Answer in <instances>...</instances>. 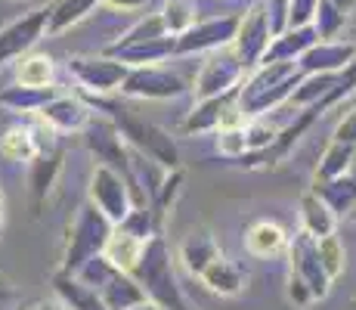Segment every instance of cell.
<instances>
[{
    "label": "cell",
    "instance_id": "obj_33",
    "mask_svg": "<svg viewBox=\"0 0 356 310\" xmlns=\"http://www.w3.org/2000/svg\"><path fill=\"white\" fill-rule=\"evenodd\" d=\"M347 16H350V13L341 10L338 3H332V0H319L316 16H313L310 25H313V31H316L319 40H338L341 29L347 25Z\"/></svg>",
    "mask_w": 356,
    "mask_h": 310
},
{
    "label": "cell",
    "instance_id": "obj_11",
    "mask_svg": "<svg viewBox=\"0 0 356 310\" xmlns=\"http://www.w3.org/2000/svg\"><path fill=\"white\" fill-rule=\"evenodd\" d=\"M289 261H291L289 279H298L300 286L313 295V301L325 298L328 288H332V279H328V273L323 270V264H319L316 239L307 236V233L300 230L298 236L289 242Z\"/></svg>",
    "mask_w": 356,
    "mask_h": 310
},
{
    "label": "cell",
    "instance_id": "obj_39",
    "mask_svg": "<svg viewBox=\"0 0 356 310\" xmlns=\"http://www.w3.org/2000/svg\"><path fill=\"white\" fill-rule=\"evenodd\" d=\"M319 0H289V29H304L316 16Z\"/></svg>",
    "mask_w": 356,
    "mask_h": 310
},
{
    "label": "cell",
    "instance_id": "obj_24",
    "mask_svg": "<svg viewBox=\"0 0 356 310\" xmlns=\"http://www.w3.org/2000/svg\"><path fill=\"white\" fill-rule=\"evenodd\" d=\"M300 226H304V233L313 239L332 236L334 226H338V215L310 189L300 196Z\"/></svg>",
    "mask_w": 356,
    "mask_h": 310
},
{
    "label": "cell",
    "instance_id": "obj_5",
    "mask_svg": "<svg viewBox=\"0 0 356 310\" xmlns=\"http://www.w3.org/2000/svg\"><path fill=\"white\" fill-rule=\"evenodd\" d=\"M74 277L81 282H87V286L99 295V301L106 304V310H130V307H140L149 301L146 292L140 288V282L130 277V273L115 270L102 254L90 258Z\"/></svg>",
    "mask_w": 356,
    "mask_h": 310
},
{
    "label": "cell",
    "instance_id": "obj_42",
    "mask_svg": "<svg viewBox=\"0 0 356 310\" xmlns=\"http://www.w3.org/2000/svg\"><path fill=\"white\" fill-rule=\"evenodd\" d=\"M25 310H56V307H53L50 301H31V304L25 307Z\"/></svg>",
    "mask_w": 356,
    "mask_h": 310
},
{
    "label": "cell",
    "instance_id": "obj_45",
    "mask_svg": "<svg viewBox=\"0 0 356 310\" xmlns=\"http://www.w3.org/2000/svg\"><path fill=\"white\" fill-rule=\"evenodd\" d=\"M130 310H159V307H155V304H149V301H146V304H140V307H130Z\"/></svg>",
    "mask_w": 356,
    "mask_h": 310
},
{
    "label": "cell",
    "instance_id": "obj_46",
    "mask_svg": "<svg viewBox=\"0 0 356 310\" xmlns=\"http://www.w3.org/2000/svg\"><path fill=\"white\" fill-rule=\"evenodd\" d=\"M0 230H3V192H0Z\"/></svg>",
    "mask_w": 356,
    "mask_h": 310
},
{
    "label": "cell",
    "instance_id": "obj_35",
    "mask_svg": "<svg viewBox=\"0 0 356 310\" xmlns=\"http://www.w3.org/2000/svg\"><path fill=\"white\" fill-rule=\"evenodd\" d=\"M353 91H356V56H353L350 62H347V65L341 68L338 75H334V84H332V91L325 93V100L319 102V106L313 109V112H316V115H323L325 109H332V106H338V102H344V100H347V96H350Z\"/></svg>",
    "mask_w": 356,
    "mask_h": 310
},
{
    "label": "cell",
    "instance_id": "obj_13",
    "mask_svg": "<svg viewBox=\"0 0 356 310\" xmlns=\"http://www.w3.org/2000/svg\"><path fill=\"white\" fill-rule=\"evenodd\" d=\"M270 40H273V31H270V22H266L264 0H257V3L248 6L245 16H238V31H236V40H232V50H236V56L242 59L245 68H257Z\"/></svg>",
    "mask_w": 356,
    "mask_h": 310
},
{
    "label": "cell",
    "instance_id": "obj_44",
    "mask_svg": "<svg viewBox=\"0 0 356 310\" xmlns=\"http://www.w3.org/2000/svg\"><path fill=\"white\" fill-rule=\"evenodd\" d=\"M332 3H338V6H341V10H347V13H350V10H353V3H356V0H332Z\"/></svg>",
    "mask_w": 356,
    "mask_h": 310
},
{
    "label": "cell",
    "instance_id": "obj_49",
    "mask_svg": "<svg viewBox=\"0 0 356 310\" xmlns=\"http://www.w3.org/2000/svg\"><path fill=\"white\" fill-rule=\"evenodd\" d=\"M350 310H356V301H350Z\"/></svg>",
    "mask_w": 356,
    "mask_h": 310
},
{
    "label": "cell",
    "instance_id": "obj_19",
    "mask_svg": "<svg viewBox=\"0 0 356 310\" xmlns=\"http://www.w3.org/2000/svg\"><path fill=\"white\" fill-rule=\"evenodd\" d=\"M316 40L319 38H316V31H313V25H304V29H285L282 34H276V38L270 40V47H266V53H264L260 62H298L313 44H316Z\"/></svg>",
    "mask_w": 356,
    "mask_h": 310
},
{
    "label": "cell",
    "instance_id": "obj_29",
    "mask_svg": "<svg viewBox=\"0 0 356 310\" xmlns=\"http://www.w3.org/2000/svg\"><path fill=\"white\" fill-rule=\"evenodd\" d=\"M102 0H56L50 6V16H47V34H63L72 25H78L81 19H87Z\"/></svg>",
    "mask_w": 356,
    "mask_h": 310
},
{
    "label": "cell",
    "instance_id": "obj_26",
    "mask_svg": "<svg viewBox=\"0 0 356 310\" xmlns=\"http://www.w3.org/2000/svg\"><path fill=\"white\" fill-rule=\"evenodd\" d=\"M198 279H202V286L208 288V292L223 295V298H232V295H238L245 288L242 267H238L236 261H229V258H217Z\"/></svg>",
    "mask_w": 356,
    "mask_h": 310
},
{
    "label": "cell",
    "instance_id": "obj_28",
    "mask_svg": "<svg viewBox=\"0 0 356 310\" xmlns=\"http://www.w3.org/2000/svg\"><path fill=\"white\" fill-rule=\"evenodd\" d=\"M56 62L47 53H25L16 59V84L22 87H53Z\"/></svg>",
    "mask_w": 356,
    "mask_h": 310
},
{
    "label": "cell",
    "instance_id": "obj_7",
    "mask_svg": "<svg viewBox=\"0 0 356 310\" xmlns=\"http://www.w3.org/2000/svg\"><path fill=\"white\" fill-rule=\"evenodd\" d=\"M236 31H238L236 13L214 16V19H198L189 31L174 38V56H195V53L227 50V47H232V40H236Z\"/></svg>",
    "mask_w": 356,
    "mask_h": 310
},
{
    "label": "cell",
    "instance_id": "obj_34",
    "mask_svg": "<svg viewBox=\"0 0 356 310\" xmlns=\"http://www.w3.org/2000/svg\"><path fill=\"white\" fill-rule=\"evenodd\" d=\"M316 254H319V264H323V270L328 273V279H338L341 273H344V267H347V248L344 242H341L338 236H323V239H316Z\"/></svg>",
    "mask_w": 356,
    "mask_h": 310
},
{
    "label": "cell",
    "instance_id": "obj_1",
    "mask_svg": "<svg viewBox=\"0 0 356 310\" xmlns=\"http://www.w3.org/2000/svg\"><path fill=\"white\" fill-rule=\"evenodd\" d=\"M300 78H304V72L298 68V62H260L254 72L245 75L236 91L242 118H264L266 112L289 102L291 93L298 91Z\"/></svg>",
    "mask_w": 356,
    "mask_h": 310
},
{
    "label": "cell",
    "instance_id": "obj_48",
    "mask_svg": "<svg viewBox=\"0 0 356 310\" xmlns=\"http://www.w3.org/2000/svg\"><path fill=\"white\" fill-rule=\"evenodd\" d=\"M347 217H350V220H353V224H356V208H353V211H350V215H347Z\"/></svg>",
    "mask_w": 356,
    "mask_h": 310
},
{
    "label": "cell",
    "instance_id": "obj_14",
    "mask_svg": "<svg viewBox=\"0 0 356 310\" xmlns=\"http://www.w3.org/2000/svg\"><path fill=\"white\" fill-rule=\"evenodd\" d=\"M245 124L242 112H238L236 93H223V96H211V100H198L195 109L186 115L183 130L186 134H211V130H223V127H238Z\"/></svg>",
    "mask_w": 356,
    "mask_h": 310
},
{
    "label": "cell",
    "instance_id": "obj_31",
    "mask_svg": "<svg viewBox=\"0 0 356 310\" xmlns=\"http://www.w3.org/2000/svg\"><path fill=\"white\" fill-rule=\"evenodd\" d=\"M350 164H353V146L332 140L316 164V183H328V180H338V177L350 174Z\"/></svg>",
    "mask_w": 356,
    "mask_h": 310
},
{
    "label": "cell",
    "instance_id": "obj_50",
    "mask_svg": "<svg viewBox=\"0 0 356 310\" xmlns=\"http://www.w3.org/2000/svg\"><path fill=\"white\" fill-rule=\"evenodd\" d=\"M0 310H3V301H0Z\"/></svg>",
    "mask_w": 356,
    "mask_h": 310
},
{
    "label": "cell",
    "instance_id": "obj_4",
    "mask_svg": "<svg viewBox=\"0 0 356 310\" xmlns=\"http://www.w3.org/2000/svg\"><path fill=\"white\" fill-rule=\"evenodd\" d=\"M112 220L102 211H97L90 202L81 205L74 220L68 224V239H65V254H63V270L78 273L90 258L102 254L106 239L112 236Z\"/></svg>",
    "mask_w": 356,
    "mask_h": 310
},
{
    "label": "cell",
    "instance_id": "obj_37",
    "mask_svg": "<svg viewBox=\"0 0 356 310\" xmlns=\"http://www.w3.org/2000/svg\"><path fill=\"white\" fill-rule=\"evenodd\" d=\"M217 149H220L223 155L229 158H242L248 153V143H245V127L238 124V127H223L217 130Z\"/></svg>",
    "mask_w": 356,
    "mask_h": 310
},
{
    "label": "cell",
    "instance_id": "obj_41",
    "mask_svg": "<svg viewBox=\"0 0 356 310\" xmlns=\"http://www.w3.org/2000/svg\"><path fill=\"white\" fill-rule=\"evenodd\" d=\"M106 6H112V10H121V13H136L146 6V0H102Z\"/></svg>",
    "mask_w": 356,
    "mask_h": 310
},
{
    "label": "cell",
    "instance_id": "obj_40",
    "mask_svg": "<svg viewBox=\"0 0 356 310\" xmlns=\"http://www.w3.org/2000/svg\"><path fill=\"white\" fill-rule=\"evenodd\" d=\"M334 143H347V146H356V106L344 115L338 124H334V134H332Z\"/></svg>",
    "mask_w": 356,
    "mask_h": 310
},
{
    "label": "cell",
    "instance_id": "obj_3",
    "mask_svg": "<svg viewBox=\"0 0 356 310\" xmlns=\"http://www.w3.org/2000/svg\"><path fill=\"white\" fill-rule=\"evenodd\" d=\"M130 277L140 282V288L146 292L149 304H155L159 310H189L180 286H177L168 242H164L159 233L143 245V258H140V264H136V270L130 273Z\"/></svg>",
    "mask_w": 356,
    "mask_h": 310
},
{
    "label": "cell",
    "instance_id": "obj_23",
    "mask_svg": "<svg viewBox=\"0 0 356 310\" xmlns=\"http://www.w3.org/2000/svg\"><path fill=\"white\" fill-rule=\"evenodd\" d=\"M143 245H146L143 239H136V236H130V233L118 230V226H112V236L106 239L102 258H106L115 270L134 273L136 264H140V258H143Z\"/></svg>",
    "mask_w": 356,
    "mask_h": 310
},
{
    "label": "cell",
    "instance_id": "obj_8",
    "mask_svg": "<svg viewBox=\"0 0 356 310\" xmlns=\"http://www.w3.org/2000/svg\"><path fill=\"white\" fill-rule=\"evenodd\" d=\"M124 96L134 100H177L180 93H186V81L177 72H170L168 65H136L127 68V78L118 87Z\"/></svg>",
    "mask_w": 356,
    "mask_h": 310
},
{
    "label": "cell",
    "instance_id": "obj_2",
    "mask_svg": "<svg viewBox=\"0 0 356 310\" xmlns=\"http://www.w3.org/2000/svg\"><path fill=\"white\" fill-rule=\"evenodd\" d=\"M97 106L99 109H108L106 118L112 121L115 127H118L121 140L130 143V146H134L140 155H146L149 162H155L164 171L180 168V153H177V143L170 140L168 130H161L159 124H152V121L140 118V115H134L130 109L118 106V102H102V100H97Z\"/></svg>",
    "mask_w": 356,
    "mask_h": 310
},
{
    "label": "cell",
    "instance_id": "obj_27",
    "mask_svg": "<svg viewBox=\"0 0 356 310\" xmlns=\"http://www.w3.org/2000/svg\"><path fill=\"white\" fill-rule=\"evenodd\" d=\"M56 96L53 87H22L13 84L6 91H0V106L13 115H38L47 102Z\"/></svg>",
    "mask_w": 356,
    "mask_h": 310
},
{
    "label": "cell",
    "instance_id": "obj_36",
    "mask_svg": "<svg viewBox=\"0 0 356 310\" xmlns=\"http://www.w3.org/2000/svg\"><path fill=\"white\" fill-rule=\"evenodd\" d=\"M159 38H170L168 31H164V25H161V16L159 13H152V16H146V19H136L130 29L121 34L118 40H115L112 47H127V44H143V40H159Z\"/></svg>",
    "mask_w": 356,
    "mask_h": 310
},
{
    "label": "cell",
    "instance_id": "obj_20",
    "mask_svg": "<svg viewBox=\"0 0 356 310\" xmlns=\"http://www.w3.org/2000/svg\"><path fill=\"white\" fill-rule=\"evenodd\" d=\"M217 258H223V251H220L217 239L211 236L208 230L189 233V236L183 239V245H180V261H183V267H186L193 277H202V273L208 270Z\"/></svg>",
    "mask_w": 356,
    "mask_h": 310
},
{
    "label": "cell",
    "instance_id": "obj_6",
    "mask_svg": "<svg viewBox=\"0 0 356 310\" xmlns=\"http://www.w3.org/2000/svg\"><path fill=\"white\" fill-rule=\"evenodd\" d=\"M245 72L242 59L236 56V50H217L202 62L198 75L193 78V93L195 100H211V96H223V93H236L242 84Z\"/></svg>",
    "mask_w": 356,
    "mask_h": 310
},
{
    "label": "cell",
    "instance_id": "obj_21",
    "mask_svg": "<svg viewBox=\"0 0 356 310\" xmlns=\"http://www.w3.org/2000/svg\"><path fill=\"white\" fill-rule=\"evenodd\" d=\"M59 171H63V153H59V149H53V153H40V155L31 162V171H29V192H31L34 211H40V205L47 202L50 189L56 186Z\"/></svg>",
    "mask_w": 356,
    "mask_h": 310
},
{
    "label": "cell",
    "instance_id": "obj_51",
    "mask_svg": "<svg viewBox=\"0 0 356 310\" xmlns=\"http://www.w3.org/2000/svg\"><path fill=\"white\" fill-rule=\"evenodd\" d=\"M56 310H63V307H56Z\"/></svg>",
    "mask_w": 356,
    "mask_h": 310
},
{
    "label": "cell",
    "instance_id": "obj_25",
    "mask_svg": "<svg viewBox=\"0 0 356 310\" xmlns=\"http://www.w3.org/2000/svg\"><path fill=\"white\" fill-rule=\"evenodd\" d=\"M40 153H47V146L38 140V130L25 127V124H16L10 127L3 137H0V155L6 162H34Z\"/></svg>",
    "mask_w": 356,
    "mask_h": 310
},
{
    "label": "cell",
    "instance_id": "obj_30",
    "mask_svg": "<svg viewBox=\"0 0 356 310\" xmlns=\"http://www.w3.org/2000/svg\"><path fill=\"white\" fill-rule=\"evenodd\" d=\"M313 192L323 199L334 215H350V211L356 208V174L350 171V174L338 177V180L316 183L313 186Z\"/></svg>",
    "mask_w": 356,
    "mask_h": 310
},
{
    "label": "cell",
    "instance_id": "obj_47",
    "mask_svg": "<svg viewBox=\"0 0 356 310\" xmlns=\"http://www.w3.org/2000/svg\"><path fill=\"white\" fill-rule=\"evenodd\" d=\"M350 171L356 174V146H353V164H350Z\"/></svg>",
    "mask_w": 356,
    "mask_h": 310
},
{
    "label": "cell",
    "instance_id": "obj_32",
    "mask_svg": "<svg viewBox=\"0 0 356 310\" xmlns=\"http://www.w3.org/2000/svg\"><path fill=\"white\" fill-rule=\"evenodd\" d=\"M159 16H161L164 31H168L170 38H180L183 31H189L198 22V13H195L193 0H164Z\"/></svg>",
    "mask_w": 356,
    "mask_h": 310
},
{
    "label": "cell",
    "instance_id": "obj_18",
    "mask_svg": "<svg viewBox=\"0 0 356 310\" xmlns=\"http://www.w3.org/2000/svg\"><path fill=\"white\" fill-rule=\"evenodd\" d=\"M108 56L124 62L127 68L136 65H161L174 56V38H159V40H143V44H127V47H108Z\"/></svg>",
    "mask_w": 356,
    "mask_h": 310
},
{
    "label": "cell",
    "instance_id": "obj_10",
    "mask_svg": "<svg viewBox=\"0 0 356 310\" xmlns=\"http://www.w3.org/2000/svg\"><path fill=\"white\" fill-rule=\"evenodd\" d=\"M47 16H50V6H38L0 29V65L16 62L38 47V40L47 34Z\"/></svg>",
    "mask_w": 356,
    "mask_h": 310
},
{
    "label": "cell",
    "instance_id": "obj_16",
    "mask_svg": "<svg viewBox=\"0 0 356 310\" xmlns=\"http://www.w3.org/2000/svg\"><path fill=\"white\" fill-rule=\"evenodd\" d=\"M353 56H356L353 40H316V44L298 59V68L304 75H334Z\"/></svg>",
    "mask_w": 356,
    "mask_h": 310
},
{
    "label": "cell",
    "instance_id": "obj_38",
    "mask_svg": "<svg viewBox=\"0 0 356 310\" xmlns=\"http://www.w3.org/2000/svg\"><path fill=\"white\" fill-rule=\"evenodd\" d=\"M264 13H266L273 38L289 29V0H264Z\"/></svg>",
    "mask_w": 356,
    "mask_h": 310
},
{
    "label": "cell",
    "instance_id": "obj_15",
    "mask_svg": "<svg viewBox=\"0 0 356 310\" xmlns=\"http://www.w3.org/2000/svg\"><path fill=\"white\" fill-rule=\"evenodd\" d=\"M40 124L53 130V134H81V130L90 124L93 112L87 102H81L78 96H68V93H56L44 109L38 112Z\"/></svg>",
    "mask_w": 356,
    "mask_h": 310
},
{
    "label": "cell",
    "instance_id": "obj_17",
    "mask_svg": "<svg viewBox=\"0 0 356 310\" xmlns=\"http://www.w3.org/2000/svg\"><path fill=\"white\" fill-rule=\"evenodd\" d=\"M53 295L59 298L63 310H106L99 295L87 282H81L74 273H65V270L53 273Z\"/></svg>",
    "mask_w": 356,
    "mask_h": 310
},
{
    "label": "cell",
    "instance_id": "obj_12",
    "mask_svg": "<svg viewBox=\"0 0 356 310\" xmlns=\"http://www.w3.org/2000/svg\"><path fill=\"white\" fill-rule=\"evenodd\" d=\"M68 75H72L87 93L106 96L121 87V81L127 78V65L112 59L108 53H102V56H72L68 59Z\"/></svg>",
    "mask_w": 356,
    "mask_h": 310
},
{
    "label": "cell",
    "instance_id": "obj_22",
    "mask_svg": "<svg viewBox=\"0 0 356 310\" xmlns=\"http://www.w3.org/2000/svg\"><path fill=\"white\" fill-rule=\"evenodd\" d=\"M245 248L254 258H276L279 251L289 248V233L276 220H254L245 233Z\"/></svg>",
    "mask_w": 356,
    "mask_h": 310
},
{
    "label": "cell",
    "instance_id": "obj_9",
    "mask_svg": "<svg viewBox=\"0 0 356 310\" xmlns=\"http://www.w3.org/2000/svg\"><path fill=\"white\" fill-rule=\"evenodd\" d=\"M90 205L97 211H102L112 224H121V220L134 211L130 183L118 174V171L106 168V164H97L90 174Z\"/></svg>",
    "mask_w": 356,
    "mask_h": 310
},
{
    "label": "cell",
    "instance_id": "obj_43",
    "mask_svg": "<svg viewBox=\"0 0 356 310\" xmlns=\"http://www.w3.org/2000/svg\"><path fill=\"white\" fill-rule=\"evenodd\" d=\"M10 295H13V288H10V286H6V282H3V279H0V301H6V298H10Z\"/></svg>",
    "mask_w": 356,
    "mask_h": 310
}]
</instances>
